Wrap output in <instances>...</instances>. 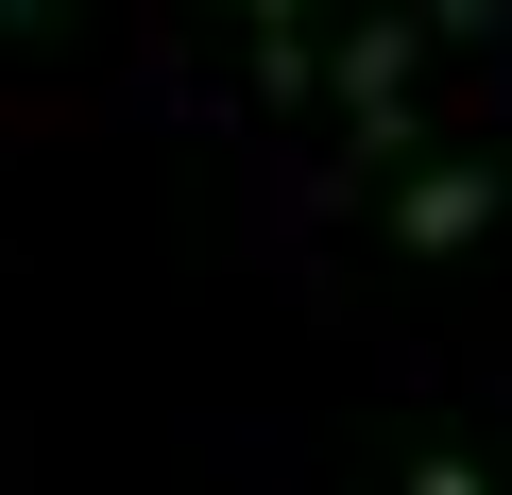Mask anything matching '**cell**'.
<instances>
[{"instance_id": "cell-1", "label": "cell", "mask_w": 512, "mask_h": 495, "mask_svg": "<svg viewBox=\"0 0 512 495\" xmlns=\"http://www.w3.org/2000/svg\"><path fill=\"white\" fill-rule=\"evenodd\" d=\"M427 52H444L427 18H359V35L325 52V86H342V137H359L376 171H393V154H427V120H410V86H427Z\"/></svg>"}, {"instance_id": "cell-2", "label": "cell", "mask_w": 512, "mask_h": 495, "mask_svg": "<svg viewBox=\"0 0 512 495\" xmlns=\"http://www.w3.org/2000/svg\"><path fill=\"white\" fill-rule=\"evenodd\" d=\"M495 205H512L495 154H393V257H461Z\"/></svg>"}, {"instance_id": "cell-3", "label": "cell", "mask_w": 512, "mask_h": 495, "mask_svg": "<svg viewBox=\"0 0 512 495\" xmlns=\"http://www.w3.org/2000/svg\"><path fill=\"white\" fill-rule=\"evenodd\" d=\"M393 495H495V478H478L461 444H410V461H393Z\"/></svg>"}, {"instance_id": "cell-4", "label": "cell", "mask_w": 512, "mask_h": 495, "mask_svg": "<svg viewBox=\"0 0 512 495\" xmlns=\"http://www.w3.org/2000/svg\"><path fill=\"white\" fill-rule=\"evenodd\" d=\"M52 18H86V0H0V35H52Z\"/></svg>"}, {"instance_id": "cell-5", "label": "cell", "mask_w": 512, "mask_h": 495, "mask_svg": "<svg viewBox=\"0 0 512 495\" xmlns=\"http://www.w3.org/2000/svg\"><path fill=\"white\" fill-rule=\"evenodd\" d=\"M427 35H495V0H427Z\"/></svg>"}, {"instance_id": "cell-6", "label": "cell", "mask_w": 512, "mask_h": 495, "mask_svg": "<svg viewBox=\"0 0 512 495\" xmlns=\"http://www.w3.org/2000/svg\"><path fill=\"white\" fill-rule=\"evenodd\" d=\"M239 18H308V0H239Z\"/></svg>"}]
</instances>
